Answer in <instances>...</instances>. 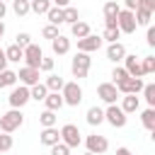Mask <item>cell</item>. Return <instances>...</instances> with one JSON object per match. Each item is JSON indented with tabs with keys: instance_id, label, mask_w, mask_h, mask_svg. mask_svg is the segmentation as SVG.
<instances>
[{
	"instance_id": "d4e9b609",
	"label": "cell",
	"mask_w": 155,
	"mask_h": 155,
	"mask_svg": "<svg viewBox=\"0 0 155 155\" xmlns=\"http://www.w3.org/2000/svg\"><path fill=\"white\" fill-rule=\"evenodd\" d=\"M70 34H73L75 39H82V36H87V34H90V24L78 19L75 24H70Z\"/></svg>"
},
{
	"instance_id": "f1b7e54d",
	"label": "cell",
	"mask_w": 155,
	"mask_h": 155,
	"mask_svg": "<svg viewBox=\"0 0 155 155\" xmlns=\"http://www.w3.org/2000/svg\"><path fill=\"white\" fill-rule=\"evenodd\" d=\"M46 17H48V24H61L63 22V7H56V5H51L48 7V12H46Z\"/></svg>"
},
{
	"instance_id": "4dcf8cb0",
	"label": "cell",
	"mask_w": 155,
	"mask_h": 155,
	"mask_svg": "<svg viewBox=\"0 0 155 155\" xmlns=\"http://www.w3.org/2000/svg\"><path fill=\"white\" fill-rule=\"evenodd\" d=\"M133 15H136V24H143V27H148V24H150V19H153V12H150V10H145V7H138Z\"/></svg>"
},
{
	"instance_id": "603a6c76",
	"label": "cell",
	"mask_w": 155,
	"mask_h": 155,
	"mask_svg": "<svg viewBox=\"0 0 155 155\" xmlns=\"http://www.w3.org/2000/svg\"><path fill=\"white\" fill-rule=\"evenodd\" d=\"M44 85H46V90H48V92H61V90H63V85H65V80H63L61 75H48Z\"/></svg>"
},
{
	"instance_id": "681fc988",
	"label": "cell",
	"mask_w": 155,
	"mask_h": 155,
	"mask_svg": "<svg viewBox=\"0 0 155 155\" xmlns=\"http://www.w3.org/2000/svg\"><path fill=\"white\" fill-rule=\"evenodd\" d=\"M5 12H7V5H5V2H2V0H0V19H2V17H5Z\"/></svg>"
},
{
	"instance_id": "d6986e66",
	"label": "cell",
	"mask_w": 155,
	"mask_h": 155,
	"mask_svg": "<svg viewBox=\"0 0 155 155\" xmlns=\"http://www.w3.org/2000/svg\"><path fill=\"white\" fill-rule=\"evenodd\" d=\"M44 104H46V109L58 111V109L63 107V97H61V92H48V94L44 97Z\"/></svg>"
},
{
	"instance_id": "7402d4cb",
	"label": "cell",
	"mask_w": 155,
	"mask_h": 155,
	"mask_svg": "<svg viewBox=\"0 0 155 155\" xmlns=\"http://www.w3.org/2000/svg\"><path fill=\"white\" fill-rule=\"evenodd\" d=\"M102 121H104V109L90 107V109H87V124H90V126H99Z\"/></svg>"
},
{
	"instance_id": "2e32d148",
	"label": "cell",
	"mask_w": 155,
	"mask_h": 155,
	"mask_svg": "<svg viewBox=\"0 0 155 155\" xmlns=\"http://www.w3.org/2000/svg\"><path fill=\"white\" fill-rule=\"evenodd\" d=\"M39 140H41V145H56L58 140H61V133H58V128L56 126H48V128H44L41 131V136H39Z\"/></svg>"
},
{
	"instance_id": "7a4b0ae2",
	"label": "cell",
	"mask_w": 155,
	"mask_h": 155,
	"mask_svg": "<svg viewBox=\"0 0 155 155\" xmlns=\"http://www.w3.org/2000/svg\"><path fill=\"white\" fill-rule=\"evenodd\" d=\"M90 65H92V58H90V53H82V51H78V53H75V58H73V63H70V73H73V78H78V80L87 78V73H90Z\"/></svg>"
},
{
	"instance_id": "4316f807",
	"label": "cell",
	"mask_w": 155,
	"mask_h": 155,
	"mask_svg": "<svg viewBox=\"0 0 155 155\" xmlns=\"http://www.w3.org/2000/svg\"><path fill=\"white\" fill-rule=\"evenodd\" d=\"M51 7V0H29V12H36V15H46Z\"/></svg>"
},
{
	"instance_id": "9c48e42d",
	"label": "cell",
	"mask_w": 155,
	"mask_h": 155,
	"mask_svg": "<svg viewBox=\"0 0 155 155\" xmlns=\"http://www.w3.org/2000/svg\"><path fill=\"white\" fill-rule=\"evenodd\" d=\"M102 44H104L102 36H97V34H87V36L78 39V51H82V53H92V51H99Z\"/></svg>"
},
{
	"instance_id": "44dd1931",
	"label": "cell",
	"mask_w": 155,
	"mask_h": 155,
	"mask_svg": "<svg viewBox=\"0 0 155 155\" xmlns=\"http://www.w3.org/2000/svg\"><path fill=\"white\" fill-rule=\"evenodd\" d=\"M5 56H7V63H19L24 58V48H19L17 44H12V46L5 48Z\"/></svg>"
},
{
	"instance_id": "484cf974",
	"label": "cell",
	"mask_w": 155,
	"mask_h": 155,
	"mask_svg": "<svg viewBox=\"0 0 155 155\" xmlns=\"http://www.w3.org/2000/svg\"><path fill=\"white\" fill-rule=\"evenodd\" d=\"M140 121L148 131H155V107H148L143 114H140Z\"/></svg>"
},
{
	"instance_id": "ab89813d",
	"label": "cell",
	"mask_w": 155,
	"mask_h": 155,
	"mask_svg": "<svg viewBox=\"0 0 155 155\" xmlns=\"http://www.w3.org/2000/svg\"><path fill=\"white\" fill-rule=\"evenodd\" d=\"M12 148V136L10 133H0V153H7Z\"/></svg>"
},
{
	"instance_id": "9a60e30c",
	"label": "cell",
	"mask_w": 155,
	"mask_h": 155,
	"mask_svg": "<svg viewBox=\"0 0 155 155\" xmlns=\"http://www.w3.org/2000/svg\"><path fill=\"white\" fill-rule=\"evenodd\" d=\"M124 63H126L124 68L131 78H143V68H140V61L136 56H124Z\"/></svg>"
},
{
	"instance_id": "52a82bcc",
	"label": "cell",
	"mask_w": 155,
	"mask_h": 155,
	"mask_svg": "<svg viewBox=\"0 0 155 155\" xmlns=\"http://www.w3.org/2000/svg\"><path fill=\"white\" fill-rule=\"evenodd\" d=\"M29 99H31V97H29V87H27V85L12 87V92H10V97H7V102H10L12 109H22Z\"/></svg>"
},
{
	"instance_id": "60d3db41",
	"label": "cell",
	"mask_w": 155,
	"mask_h": 155,
	"mask_svg": "<svg viewBox=\"0 0 155 155\" xmlns=\"http://www.w3.org/2000/svg\"><path fill=\"white\" fill-rule=\"evenodd\" d=\"M15 39H17V41H15V44H17V46H19V48H24V46H29V44H31V36H29V34H27V31H22V34H17V36H15Z\"/></svg>"
},
{
	"instance_id": "1f68e13d",
	"label": "cell",
	"mask_w": 155,
	"mask_h": 155,
	"mask_svg": "<svg viewBox=\"0 0 155 155\" xmlns=\"http://www.w3.org/2000/svg\"><path fill=\"white\" fill-rule=\"evenodd\" d=\"M12 12H15L17 17L29 15V0H12Z\"/></svg>"
},
{
	"instance_id": "b9f144b4",
	"label": "cell",
	"mask_w": 155,
	"mask_h": 155,
	"mask_svg": "<svg viewBox=\"0 0 155 155\" xmlns=\"http://www.w3.org/2000/svg\"><path fill=\"white\" fill-rule=\"evenodd\" d=\"M39 70H44V73H51V70H53V58H46V56H44V58L39 61Z\"/></svg>"
},
{
	"instance_id": "836d02e7",
	"label": "cell",
	"mask_w": 155,
	"mask_h": 155,
	"mask_svg": "<svg viewBox=\"0 0 155 155\" xmlns=\"http://www.w3.org/2000/svg\"><path fill=\"white\" fill-rule=\"evenodd\" d=\"M78 19H80V15H78V10H75V7H70V5H68V7H63V22L75 24Z\"/></svg>"
},
{
	"instance_id": "83f0119b",
	"label": "cell",
	"mask_w": 155,
	"mask_h": 155,
	"mask_svg": "<svg viewBox=\"0 0 155 155\" xmlns=\"http://www.w3.org/2000/svg\"><path fill=\"white\" fill-rule=\"evenodd\" d=\"M15 82H17V73L15 70H7V68L0 70V90L2 87H12Z\"/></svg>"
},
{
	"instance_id": "30bf717a",
	"label": "cell",
	"mask_w": 155,
	"mask_h": 155,
	"mask_svg": "<svg viewBox=\"0 0 155 155\" xmlns=\"http://www.w3.org/2000/svg\"><path fill=\"white\" fill-rule=\"evenodd\" d=\"M143 85H145L143 78H126L116 85V90H119V94H138L143 90Z\"/></svg>"
},
{
	"instance_id": "f546056e",
	"label": "cell",
	"mask_w": 155,
	"mask_h": 155,
	"mask_svg": "<svg viewBox=\"0 0 155 155\" xmlns=\"http://www.w3.org/2000/svg\"><path fill=\"white\" fill-rule=\"evenodd\" d=\"M56 121H58V116H56V111H51V109H46V111H41V114H39V124H41L44 128L56 126Z\"/></svg>"
},
{
	"instance_id": "74e56055",
	"label": "cell",
	"mask_w": 155,
	"mask_h": 155,
	"mask_svg": "<svg viewBox=\"0 0 155 155\" xmlns=\"http://www.w3.org/2000/svg\"><path fill=\"white\" fill-rule=\"evenodd\" d=\"M126 78H131V75L126 73V68H114V73H111L114 85H119V82H121V80H126Z\"/></svg>"
},
{
	"instance_id": "ffe728a7",
	"label": "cell",
	"mask_w": 155,
	"mask_h": 155,
	"mask_svg": "<svg viewBox=\"0 0 155 155\" xmlns=\"http://www.w3.org/2000/svg\"><path fill=\"white\" fill-rule=\"evenodd\" d=\"M138 107H140V99H138V94H124L121 109H124L126 114H133V111H138Z\"/></svg>"
},
{
	"instance_id": "6da1fadb",
	"label": "cell",
	"mask_w": 155,
	"mask_h": 155,
	"mask_svg": "<svg viewBox=\"0 0 155 155\" xmlns=\"http://www.w3.org/2000/svg\"><path fill=\"white\" fill-rule=\"evenodd\" d=\"M24 124V116H22V109H10L0 116V131L2 133H12L17 131L19 126Z\"/></svg>"
},
{
	"instance_id": "ac0fdd59",
	"label": "cell",
	"mask_w": 155,
	"mask_h": 155,
	"mask_svg": "<svg viewBox=\"0 0 155 155\" xmlns=\"http://www.w3.org/2000/svg\"><path fill=\"white\" fill-rule=\"evenodd\" d=\"M124 56H126V46H124L121 41L109 44V48H107V58H109V61L119 63V61H124Z\"/></svg>"
},
{
	"instance_id": "f5cc1de1",
	"label": "cell",
	"mask_w": 155,
	"mask_h": 155,
	"mask_svg": "<svg viewBox=\"0 0 155 155\" xmlns=\"http://www.w3.org/2000/svg\"><path fill=\"white\" fill-rule=\"evenodd\" d=\"M0 41H2V39H0Z\"/></svg>"
},
{
	"instance_id": "bcb514c9",
	"label": "cell",
	"mask_w": 155,
	"mask_h": 155,
	"mask_svg": "<svg viewBox=\"0 0 155 155\" xmlns=\"http://www.w3.org/2000/svg\"><path fill=\"white\" fill-rule=\"evenodd\" d=\"M7 68V56H5V51L0 48V70H5Z\"/></svg>"
},
{
	"instance_id": "277c9868",
	"label": "cell",
	"mask_w": 155,
	"mask_h": 155,
	"mask_svg": "<svg viewBox=\"0 0 155 155\" xmlns=\"http://www.w3.org/2000/svg\"><path fill=\"white\" fill-rule=\"evenodd\" d=\"M104 121H109L114 128H124V126H126V121H128V116H126V111H124L121 107L109 104V107L104 109Z\"/></svg>"
},
{
	"instance_id": "ba28073f",
	"label": "cell",
	"mask_w": 155,
	"mask_h": 155,
	"mask_svg": "<svg viewBox=\"0 0 155 155\" xmlns=\"http://www.w3.org/2000/svg\"><path fill=\"white\" fill-rule=\"evenodd\" d=\"M85 145H87V150L94 153V155H104V153L109 150V140H107L104 136H99V133L87 136V138H85Z\"/></svg>"
},
{
	"instance_id": "8d00e7d4",
	"label": "cell",
	"mask_w": 155,
	"mask_h": 155,
	"mask_svg": "<svg viewBox=\"0 0 155 155\" xmlns=\"http://www.w3.org/2000/svg\"><path fill=\"white\" fill-rule=\"evenodd\" d=\"M41 36H44V39H56V36H58V27H56V24H46V27L41 29Z\"/></svg>"
},
{
	"instance_id": "f6af8a7d",
	"label": "cell",
	"mask_w": 155,
	"mask_h": 155,
	"mask_svg": "<svg viewBox=\"0 0 155 155\" xmlns=\"http://www.w3.org/2000/svg\"><path fill=\"white\" fill-rule=\"evenodd\" d=\"M140 7H145V10L155 12V0H140Z\"/></svg>"
},
{
	"instance_id": "5b68a950",
	"label": "cell",
	"mask_w": 155,
	"mask_h": 155,
	"mask_svg": "<svg viewBox=\"0 0 155 155\" xmlns=\"http://www.w3.org/2000/svg\"><path fill=\"white\" fill-rule=\"evenodd\" d=\"M58 133H61V143H65L68 148H78L82 143V136H80V131H78L75 124H65Z\"/></svg>"
},
{
	"instance_id": "5bb4252c",
	"label": "cell",
	"mask_w": 155,
	"mask_h": 155,
	"mask_svg": "<svg viewBox=\"0 0 155 155\" xmlns=\"http://www.w3.org/2000/svg\"><path fill=\"white\" fill-rule=\"evenodd\" d=\"M119 5L114 2V0H109L107 5H104V27H116V17H119Z\"/></svg>"
},
{
	"instance_id": "3957f363",
	"label": "cell",
	"mask_w": 155,
	"mask_h": 155,
	"mask_svg": "<svg viewBox=\"0 0 155 155\" xmlns=\"http://www.w3.org/2000/svg\"><path fill=\"white\" fill-rule=\"evenodd\" d=\"M61 97H63V104L68 107H78L82 102V87L78 82H65L63 90H61Z\"/></svg>"
},
{
	"instance_id": "cb8c5ba5",
	"label": "cell",
	"mask_w": 155,
	"mask_h": 155,
	"mask_svg": "<svg viewBox=\"0 0 155 155\" xmlns=\"http://www.w3.org/2000/svg\"><path fill=\"white\" fill-rule=\"evenodd\" d=\"M48 94V90H46V85L44 82H36V85H31L29 87V97L34 99V102H44V97Z\"/></svg>"
},
{
	"instance_id": "8fae6325",
	"label": "cell",
	"mask_w": 155,
	"mask_h": 155,
	"mask_svg": "<svg viewBox=\"0 0 155 155\" xmlns=\"http://www.w3.org/2000/svg\"><path fill=\"white\" fill-rule=\"evenodd\" d=\"M44 58V51H41V46L39 44H29V46H24V63L29 65V68H39V61Z\"/></svg>"
},
{
	"instance_id": "816d5d0a",
	"label": "cell",
	"mask_w": 155,
	"mask_h": 155,
	"mask_svg": "<svg viewBox=\"0 0 155 155\" xmlns=\"http://www.w3.org/2000/svg\"><path fill=\"white\" fill-rule=\"evenodd\" d=\"M85 155H94V153H90V150H87V153H85Z\"/></svg>"
},
{
	"instance_id": "c3c4849f",
	"label": "cell",
	"mask_w": 155,
	"mask_h": 155,
	"mask_svg": "<svg viewBox=\"0 0 155 155\" xmlns=\"http://www.w3.org/2000/svg\"><path fill=\"white\" fill-rule=\"evenodd\" d=\"M116 155H133L128 148H116Z\"/></svg>"
},
{
	"instance_id": "ee69618b",
	"label": "cell",
	"mask_w": 155,
	"mask_h": 155,
	"mask_svg": "<svg viewBox=\"0 0 155 155\" xmlns=\"http://www.w3.org/2000/svg\"><path fill=\"white\" fill-rule=\"evenodd\" d=\"M148 46H155V27H148Z\"/></svg>"
},
{
	"instance_id": "d590c367",
	"label": "cell",
	"mask_w": 155,
	"mask_h": 155,
	"mask_svg": "<svg viewBox=\"0 0 155 155\" xmlns=\"http://www.w3.org/2000/svg\"><path fill=\"white\" fill-rule=\"evenodd\" d=\"M140 68H143V75L155 73V56H145V58H143V63H140Z\"/></svg>"
},
{
	"instance_id": "e0dca14e",
	"label": "cell",
	"mask_w": 155,
	"mask_h": 155,
	"mask_svg": "<svg viewBox=\"0 0 155 155\" xmlns=\"http://www.w3.org/2000/svg\"><path fill=\"white\" fill-rule=\"evenodd\" d=\"M51 48H53V53H56V56H63V53H68V51H70V39H68V36H63V34H58L56 39H51Z\"/></svg>"
},
{
	"instance_id": "7bdbcfd3",
	"label": "cell",
	"mask_w": 155,
	"mask_h": 155,
	"mask_svg": "<svg viewBox=\"0 0 155 155\" xmlns=\"http://www.w3.org/2000/svg\"><path fill=\"white\" fill-rule=\"evenodd\" d=\"M124 5H126L124 10H131V12H136V10L140 7V0H124Z\"/></svg>"
},
{
	"instance_id": "7c38bea8",
	"label": "cell",
	"mask_w": 155,
	"mask_h": 155,
	"mask_svg": "<svg viewBox=\"0 0 155 155\" xmlns=\"http://www.w3.org/2000/svg\"><path fill=\"white\" fill-rule=\"evenodd\" d=\"M97 97H99L102 102H107V104H116V99H119V90H116L114 82H102V85L97 87Z\"/></svg>"
},
{
	"instance_id": "d6a6232c",
	"label": "cell",
	"mask_w": 155,
	"mask_h": 155,
	"mask_svg": "<svg viewBox=\"0 0 155 155\" xmlns=\"http://www.w3.org/2000/svg\"><path fill=\"white\" fill-rule=\"evenodd\" d=\"M143 97H145V102H148V107H155V85L153 82H148V85H143Z\"/></svg>"
},
{
	"instance_id": "7dc6e473",
	"label": "cell",
	"mask_w": 155,
	"mask_h": 155,
	"mask_svg": "<svg viewBox=\"0 0 155 155\" xmlns=\"http://www.w3.org/2000/svg\"><path fill=\"white\" fill-rule=\"evenodd\" d=\"M51 5H56V7H68L70 0H51Z\"/></svg>"
},
{
	"instance_id": "8992f818",
	"label": "cell",
	"mask_w": 155,
	"mask_h": 155,
	"mask_svg": "<svg viewBox=\"0 0 155 155\" xmlns=\"http://www.w3.org/2000/svg\"><path fill=\"white\" fill-rule=\"evenodd\" d=\"M116 27L121 34H133L136 31V15L131 10H119V17H116Z\"/></svg>"
},
{
	"instance_id": "f35d334b",
	"label": "cell",
	"mask_w": 155,
	"mask_h": 155,
	"mask_svg": "<svg viewBox=\"0 0 155 155\" xmlns=\"http://www.w3.org/2000/svg\"><path fill=\"white\" fill-rule=\"evenodd\" d=\"M51 155H70V148L65 145V143H56V145H51Z\"/></svg>"
},
{
	"instance_id": "e575fe53",
	"label": "cell",
	"mask_w": 155,
	"mask_h": 155,
	"mask_svg": "<svg viewBox=\"0 0 155 155\" xmlns=\"http://www.w3.org/2000/svg\"><path fill=\"white\" fill-rule=\"evenodd\" d=\"M119 36H121L119 27H107V29H104V34H102V39H104V41H109V44L119 41Z\"/></svg>"
},
{
	"instance_id": "4fadbf2b",
	"label": "cell",
	"mask_w": 155,
	"mask_h": 155,
	"mask_svg": "<svg viewBox=\"0 0 155 155\" xmlns=\"http://www.w3.org/2000/svg\"><path fill=\"white\" fill-rule=\"evenodd\" d=\"M17 80H19L22 85H27V87L36 85V82H39V68H29V65L19 68V73H17Z\"/></svg>"
},
{
	"instance_id": "f907efd6",
	"label": "cell",
	"mask_w": 155,
	"mask_h": 155,
	"mask_svg": "<svg viewBox=\"0 0 155 155\" xmlns=\"http://www.w3.org/2000/svg\"><path fill=\"white\" fill-rule=\"evenodd\" d=\"M2 34H5V22L0 19V39H2Z\"/></svg>"
}]
</instances>
